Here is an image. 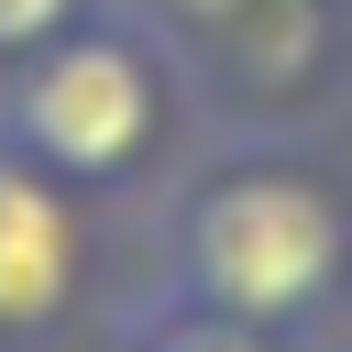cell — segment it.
<instances>
[{
    "label": "cell",
    "mask_w": 352,
    "mask_h": 352,
    "mask_svg": "<svg viewBox=\"0 0 352 352\" xmlns=\"http://www.w3.org/2000/svg\"><path fill=\"white\" fill-rule=\"evenodd\" d=\"M99 0H0V77L22 66V55H44L55 33H77Z\"/></svg>",
    "instance_id": "8992f818"
},
{
    "label": "cell",
    "mask_w": 352,
    "mask_h": 352,
    "mask_svg": "<svg viewBox=\"0 0 352 352\" xmlns=\"http://www.w3.org/2000/svg\"><path fill=\"white\" fill-rule=\"evenodd\" d=\"M341 341H352V275H341Z\"/></svg>",
    "instance_id": "ba28073f"
},
{
    "label": "cell",
    "mask_w": 352,
    "mask_h": 352,
    "mask_svg": "<svg viewBox=\"0 0 352 352\" xmlns=\"http://www.w3.org/2000/svg\"><path fill=\"white\" fill-rule=\"evenodd\" d=\"M110 319H121L132 352H297V341H275V330H242V319H220V308H187V297H165V286H143V275H121Z\"/></svg>",
    "instance_id": "5b68a950"
},
{
    "label": "cell",
    "mask_w": 352,
    "mask_h": 352,
    "mask_svg": "<svg viewBox=\"0 0 352 352\" xmlns=\"http://www.w3.org/2000/svg\"><path fill=\"white\" fill-rule=\"evenodd\" d=\"M121 220L0 143V352H55L121 297Z\"/></svg>",
    "instance_id": "277c9868"
},
{
    "label": "cell",
    "mask_w": 352,
    "mask_h": 352,
    "mask_svg": "<svg viewBox=\"0 0 352 352\" xmlns=\"http://www.w3.org/2000/svg\"><path fill=\"white\" fill-rule=\"evenodd\" d=\"M55 352H132V341H121V319H99V330H77V341H55Z\"/></svg>",
    "instance_id": "52a82bcc"
},
{
    "label": "cell",
    "mask_w": 352,
    "mask_h": 352,
    "mask_svg": "<svg viewBox=\"0 0 352 352\" xmlns=\"http://www.w3.org/2000/svg\"><path fill=\"white\" fill-rule=\"evenodd\" d=\"M0 143L44 176H66L77 198H99L110 220H143L176 165L209 143L165 33L132 0H99L77 33H55L44 55H22L0 77Z\"/></svg>",
    "instance_id": "7a4b0ae2"
},
{
    "label": "cell",
    "mask_w": 352,
    "mask_h": 352,
    "mask_svg": "<svg viewBox=\"0 0 352 352\" xmlns=\"http://www.w3.org/2000/svg\"><path fill=\"white\" fill-rule=\"evenodd\" d=\"M132 275L297 352H330L352 275V154L209 132L176 165V187L132 220Z\"/></svg>",
    "instance_id": "6da1fadb"
},
{
    "label": "cell",
    "mask_w": 352,
    "mask_h": 352,
    "mask_svg": "<svg viewBox=\"0 0 352 352\" xmlns=\"http://www.w3.org/2000/svg\"><path fill=\"white\" fill-rule=\"evenodd\" d=\"M198 121L231 143H330L352 121V0H132Z\"/></svg>",
    "instance_id": "3957f363"
}]
</instances>
